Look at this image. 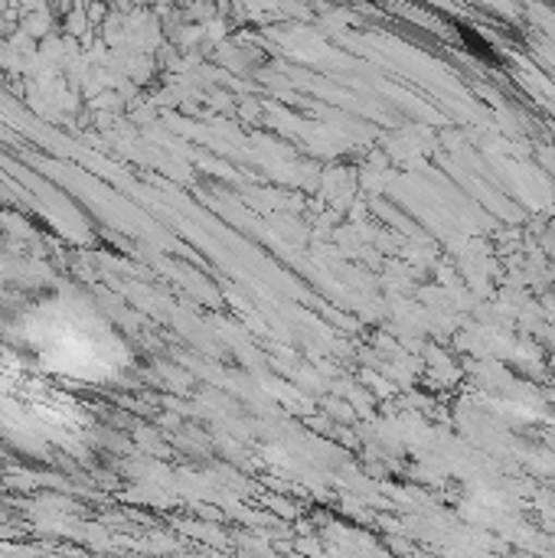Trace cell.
I'll use <instances>...</instances> for the list:
<instances>
[{
    "label": "cell",
    "instance_id": "1",
    "mask_svg": "<svg viewBox=\"0 0 555 558\" xmlns=\"http://www.w3.org/2000/svg\"><path fill=\"white\" fill-rule=\"evenodd\" d=\"M20 330L46 369L72 379H108L121 373L128 360L111 327L75 301L36 307Z\"/></svg>",
    "mask_w": 555,
    "mask_h": 558
},
{
    "label": "cell",
    "instance_id": "2",
    "mask_svg": "<svg viewBox=\"0 0 555 558\" xmlns=\"http://www.w3.org/2000/svg\"><path fill=\"white\" fill-rule=\"evenodd\" d=\"M0 425L20 435L59 441L82 428V415L72 399L0 350Z\"/></svg>",
    "mask_w": 555,
    "mask_h": 558
}]
</instances>
